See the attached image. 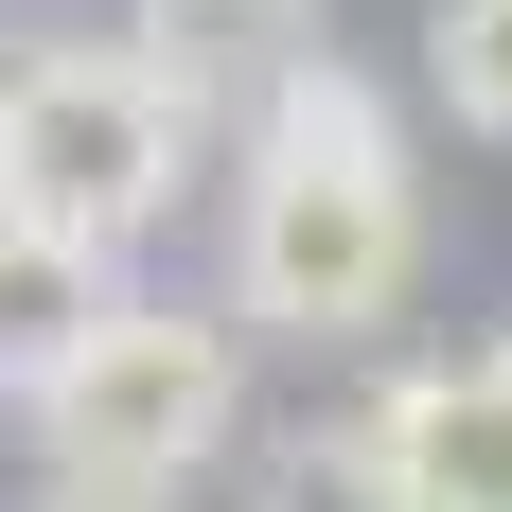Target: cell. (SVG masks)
Listing matches in <instances>:
<instances>
[{"instance_id":"cell-3","label":"cell","mask_w":512,"mask_h":512,"mask_svg":"<svg viewBox=\"0 0 512 512\" xmlns=\"http://www.w3.org/2000/svg\"><path fill=\"white\" fill-rule=\"evenodd\" d=\"M36 442H53V477H106V495L177 512L212 460H248V336H230V301H142L124 283V318L36 389Z\"/></svg>"},{"instance_id":"cell-2","label":"cell","mask_w":512,"mask_h":512,"mask_svg":"<svg viewBox=\"0 0 512 512\" xmlns=\"http://www.w3.org/2000/svg\"><path fill=\"white\" fill-rule=\"evenodd\" d=\"M212 159L230 142L142 71V36H36L0 71V212H36V230H71V248H106V265L142 248Z\"/></svg>"},{"instance_id":"cell-9","label":"cell","mask_w":512,"mask_h":512,"mask_svg":"<svg viewBox=\"0 0 512 512\" xmlns=\"http://www.w3.org/2000/svg\"><path fill=\"white\" fill-rule=\"evenodd\" d=\"M18 512H159V495H106V477H36Z\"/></svg>"},{"instance_id":"cell-5","label":"cell","mask_w":512,"mask_h":512,"mask_svg":"<svg viewBox=\"0 0 512 512\" xmlns=\"http://www.w3.org/2000/svg\"><path fill=\"white\" fill-rule=\"evenodd\" d=\"M124 36H142V71L195 106L212 142H230V124H248V106H265V89L318 53V0H142Z\"/></svg>"},{"instance_id":"cell-10","label":"cell","mask_w":512,"mask_h":512,"mask_svg":"<svg viewBox=\"0 0 512 512\" xmlns=\"http://www.w3.org/2000/svg\"><path fill=\"white\" fill-rule=\"evenodd\" d=\"M0 71H18V53H0Z\"/></svg>"},{"instance_id":"cell-6","label":"cell","mask_w":512,"mask_h":512,"mask_svg":"<svg viewBox=\"0 0 512 512\" xmlns=\"http://www.w3.org/2000/svg\"><path fill=\"white\" fill-rule=\"evenodd\" d=\"M106 318H124V265L71 248V230H36V212H0V407H36Z\"/></svg>"},{"instance_id":"cell-7","label":"cell","mask_w":512,"mask_h":512,"mask_svg":"<svg viewBox=\"0 0 512 512\" xmlns=\"http://www.w3.org/2000/svg\"><path fill=\"white\" fill-rule=\"evenodd\" d=\"M248 512H407V460L371 442V389L301 407L283 442H248Z\"/></svg>"},{"instance_id":"cell-4","label":"cell","mask_w":512,"mask_h":512,"mask_svg":"<svg viewBox=\"0 0 512 512\" xmlns=\"http://www.w3.org/2000/svg\"><path fill=\"white\" fill-rule=\"evenodd\" d=\"M371 442L407 460V512H512V336L371 371Z\"/></svg>"},{"instance_id":"cell-8","label":"cell","mask_w":512,"mask_h":512,"mask_svg":"<svg viewBox=\"0 0 512 512\" xmlns=\"http://www.w3.org/2000/svg\"><path fill=\"white\" fill-rule=\"evenodd\" d=\"M424 89L460 142H512V0H442L424 18Z\"/></svg>"},{"instance_id":"cell-1","label":"cell","mask_w":512,"mask_h":512,"mask_svg":"<svg viewBox=\"0 0 512 512\" xmlns=\"http://www.w3.org/2000/svg\"><path fill=\"white\" fill-rule=\"evenodd\" d=\"M424 283V177H407V106L389 71L318 36L283 89L230 124V336L283 354H371Z\"/></svg>"}]
</instances>
